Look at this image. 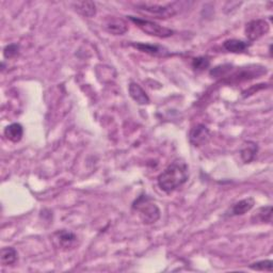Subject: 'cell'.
Instances as JSON below:
<instances>
[{
    "label": "cell",
    "mask_w": 273,
    "mask_h": 273,
    "mask_svg": "<svg viewBox=\"0 0 273 273\" xmlns=\"http://www.w3.org/2000/svg\"><path fill=\"white\" fill-rule=\"evenodd\" d=\"M136 8L140 11L147 12L149 14H153L155 16H158L160 18L162 17H172L175 14H177L178 12V3H167V4H157L152 2H142L136 3Z\"/></svg>",
    "instance_id": "cell-4"
},
{
    "label": "cell",
    "mask_w": 273,
    "mask_h": 273,
    "mask_svg": "<svg viewBox=\"0 0 273 273\" xmlns=\"http://www.w3.org/2000/svg\"><path fill=\"white\" fill-rule=\"evenodd\" d=\"M128 18L131 21L136 25V27L141 29L144 34L156 36V37H160V38H166V37H170L174 34V31L169 29L167 27H162V26L158 25L155 22L151 21H146V19H142L138 18L135 16H128Z\"/></svg>",
    "instance_id": "cell-3"
},
{
    "label": "cell",
    "mask_w": 273,
    "mask_h": 273,
    "mask_svg": "<svg viewBox=\"0 0 273 273\" xmlns=\"http://www.w3.org/2000/svg\"><path fill=\"white\" fill-rule=\"evenodd\" d=\"M133 208L136 212H139V217L143 224L151 225L160 219V209L147 196H141L136 199L133 204Z\"/></svg>",
    "instance_id": "cell-2"
},
{
    "label": "cell",
    "mask_w": 273,
    "mask_h": 273,
    "mask_svg": "<svg viewBox=\"0 0 273 273\" xmlns=\"http://www.w3.org/2000/svg\"><path fill=\"white\" fill-rule=\"evenodd\" d=\"M272 220V206L259 208L253 214L251 221L253 223H270Z\"/></svg>",
    "instance_id": "cell-15"
},
{
    "label": "cell",
    "mask_w": 273,
    "mask_h": 273,
    "mask_svg": "<svg viewBox=\"0 0 273 273\" xmlns=\"http://www.w3.org/2000/svg\"><path fill=\"white\" fill-rule=\"evenodd\" d=\"M77 13L84 17H93L96 14V5L93 1H78L73 3Z\"/></svg>",
    "instance_id": "cell-14"
},
{
    "label": "cell",
    "mask_w": 273,
    "mask_h": 273,
    "mask_svg": "<svg viewBox=\"0 0 273 273\" xmlns=\"http://www.w3.org/2000/svg\"><path fill=\"white\" fill-rule=\"evenodd\" d=\"M53 242L56 248L62 251H68L75 249L78 245V238L74 233L67 230H62L54 234Z\"/></svg>",
    "instance_id": "cell-5"
},
{
    "label": "cell",
    "mask_w": 273,
    "mask_h": 273,
    "mask_svg": "<svg viewBox=\"0 0 273 273\" xmlns=\"http://www.w3.org/2000/svg\"><path fill=\"white\" fill-rule=\"evenodd\" d=\"M255 205V201L253 198H248L239 201L236 204H234L231 209V216H241L248 211H250Z\"/></svg>",
    "instance_id": "cell-12"
},
{
    "label": "cell",
    "mask_w": 273,
    "mask_h": 273,
    "mask_svg": "<svg viewBox=\"0 0 273 273\" xmlns=\"http://www.w3.org/2000/svg\"><path fill=\"white\" fill-rule=\"evenodd\" d=\"M223 47L225 50L230 51V53L241 54L248 49L249 44L243 41L236 40V38H232V40H227L223 43Z\"/></svg>",
    "instance_id": "cell-16"
},
{
    "label": "cell",
    "mask_w": 273,
    "mask_h": 273,
    "mask_svg": "<svg viewBox=\"0 0 273 273\" xmlns=\"http://www.w3.org/2000/svg\"><path fill=\"white\" fill-rule=\"evenodd\" d=\"M133 47H135L136 49H139L140 51H143V53L149 54L152 56H161L165 54V49L157 46V45H152V44H146V43H132L131 44Z\"/></svg>",
    "instance_id": "cell-17"
},
{
    "label": "cell",
    "mask_w": 273,
    "mask_h": 273,
    "mask_svg": "<svg viewBox=\"0 0 273 273\" xmlns=\"http://www.w3.org/2000/svg\"><path fill=\"white\" fill-rule=\"evenodd\" d=\"M257 152H258V146L256 143L248 141V142H244L242 144L241 151H240V156H241V159L243 160L244 164H250V162H252L255 159Z\"/></svg>",
    "instance_id": "cell-11"
},
{
    "label": "cell",
    "mask_w": 273,
    "mask_h": 273,
    "mask_svg": "<svg viewBox=\"0 0 273 273\" xmlns=\"http://www.w3.org/2000/svg\"><path fill=\"white\" fill-rule=\"evenodd\" d=\"M210 61L206 57H198L192 60V68L196 70H204L209 67Z\"/></svg>",
    "instance_id": "cell-20"
},
{
    "label": "cell",
    "mask_w": 273,
    "mask_h": 273,
    "mask_svg": "<svg viewBox=\"0 0 273 273\" xmlns=\"http://www.w3.org/2000/svg\"><path fill=\"white\" fill-rule=\"evenodd\" d=\"M129 95L132 99L139 105H147L149 102V97L147 96L146 92L141 88L140 84L136 82H131L128 87Z\"/></svg>",
    "instance_id": "cell-10"
},
{
    "label": "cell",
    "mask_w": 273,
    "mask_h": 273,
    "mask_svg": "<svg viewBox=\"0 0 273 273\" xmlns=\"http://www.w3.org/2000/svg\"><path fill=\"white\" fill-rule=\"evenodd\" d=\"M210 132L205 125L199 124L194 126L189 135V141L193 146H202L209 141Z\"/></svg>",
    "instance_id": "cell-7"
},
{
    "label": "cell",
    "mask_w": 273,
    "mask_h": 273,
    "mask_svg": "<svg viewBox=\"0 0 273 273\" xmlns=\"http://www.w3.org/2000/svg\"><path fill=\"white\" fill-rule=\"evenodd\" d=\"M24 136V128L18 123H13V124L6 126L4 128V136L11 142L17 143L22 140Z\"/></svg>",
    "instance_id": "cell-13"
},
{
    "label": "cell",
    "mask_w": 273,
    "mask_h": 273,
    "mask_svg": "<svg viewBox=\"0 0 273 273\" xmlns=\"http://www.w3.org/2000/svg\"><path fill=\"white\" fill-rule=\"evenodd\" d=\"M18 258L17 251L14 248H2L1 249V256H0V261H1L2 266H11L14 265Z\"/></svg>",
    "instance_id": "cell-18"
},
{
    "label": "cell",
    "mask_w": 273,
    "mask_h": 273,
    "mask_svg": "<svg viewBox=\"0 0 273 273\" xmlns=\"http://www.w3.org/2000/svg\"><path fill=\"white\" fill-rule=\"evenodd\" d=\"M189 177L188 166L184 160L176 159L158 176V186L162 191L171 193L183 186Z\"/></svg>",
    "instance_id": "cell-1"
},
{
    "label": "cell",
    "mask_w": 273,
    "mask_h": 273,
    "mask_svg": "<svg viewBox=\"0 0 273 273\" xmlns=\"http://www.w3.org/2000/svg\"><path fill=\"white\" fill-rule=\"evenodd\" d=\"M270 30V25L265 19H254L245 25V35L249 41H256L266 35Z\"/></svg>",
    "instance_id": "cell-6"
},
{
    "label": "cell",
    "mask_w": 273,
    "mask_h": 273,
    "mask_svg": "<svg viewBox=\"0 0 273 273\" xmlns=\"http://www.w3.org/2000/svg\"><path fill=\"white\" fill-rule=\"evenodd\" d=\"M249 268L256 271H268L272 272L273 270V262L272 261H261L253 263L249 266Z\"/></svg>",
    "instance_id": "cell-19"
},
{
    "label": "cell",
    "mask_w": 273,
    "mask_h": 273,
    "mask_svg": "<svg viewBox=\"0 0 273 273\" xmlns=\"http://www.w3.org/2000/svg\"><path fill=\"white\" fill-rule=\"evenodd\" d=\"M266 68L263 67H249V68H239L237 73L232 76V80L236 81H242V80H249L253 79V78H257L266 74Z\"/></svg>",
    "instance_id": "cell-9"
},
{
    "label": "cell",
    "mask_w": 273,
    "mask_h": 273,
    "mask_svg": "<svg viewBox=\"0 0 273 273\" xmlns=\"http://www.w3.org/2000/svg\"><path fill=\"white\" fill-rule=\"evenodd\" d=\"M103 27L113 35H123L128 30V25L124 19L115 16H108L103 22Z\"/></svg>",
    "instance_id": "cell-8"
},
{
    "label": "cell",
    "mask_w": 273,
    "mask_h": 273,
    "mask_svg": "<svg viewBox=\"0 0 273 273\" xmlns=\"http://www.w3.org/2000/svg\"><path fill=\"white\" fill-rule=\"evenodd\" d=\"M19 53V46L17 44H10L8 46H5L3 49V56L6 59H12L15 58Z\"/></svg>",
    "instance_id": "cell-22"
},
{
    "label": "cell",
    "mask_w": 273,
    "mask_h": 273,
    "mask_svg": "<svg viewBox=\"0 0 273 273\" xmlns=\"http://www.w3.org/2000/svg\"><path fill=\"white\" fill-rule=\"evenodd\" d=\"M232 70V66L230 64H223L219 66L210 70V75L213 77H225Z\"/></svg>",
    "instance_id": "cell-21"
}]
</instances>
